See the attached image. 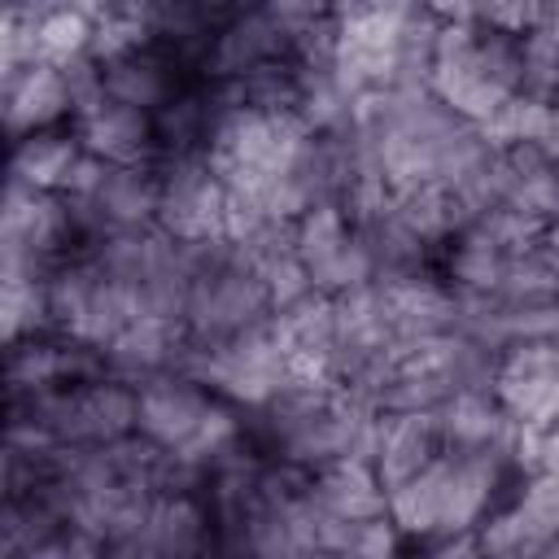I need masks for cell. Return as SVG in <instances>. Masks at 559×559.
<instances>
[{"label": "cell", "instance_id": "1", "mask_svg": "<svg viewBox=\"0 0 559 559\" xmlns=\"http://www.w3.org/2000/svg\"><path fill=\"white\" fill-rule=\"evenodd\" d=\"M502 411L520 424L559 411V354L555 341H511L489 380Z\"/></svg>", "mask_w": 559, "mask_h": 559}, {"label": "cell", "instance_id": "2", "mask_svg": "<svg viewBox=\"0 0 559 559\" xmlns=\"http://www.w3.org/2000/svg\"><path fill=\"white\" fill-rule=\"evenodd\" d=\"M201 380L197 376H175V371H157L148 376L135 393H140V415H135V428L140 437L157 441L162 450H179L192 441V432L201 428V419L210 415V397L197 389Z\"/></svg>", "mask_w": 559, "mask_h": 559}, {"label": "cell", "instance_id": "3", "mask_svg": "<svg viewBox=\"0 0 559 559\" xmlns=\"http://www.w3.org/2000/svg\"><path fill=\"white\" fill-rule=\"evenodd\" d=\"M441 450H445V432H441V415L437 411H380L376 472H380L384 489L411 480Z\"/></svg>", "mask_w": 559, "mask_h": 559}, {"label": "cell", "instance_id": "4", "mask_svg": "<svg viewBox=\"0 0 559 559\" xmlns=\"http://www.w3.org/2000/svg\"><path fill=\"white\" fill-rule=\"evenodd\" d=\"M79 140L109 166H148V157L157 153V122L148 109L109 96L105 105L79 118Z\"/></svg>", "mask_w": 559, "mask_h": 559}, {"label": "cell", "instance_id": "5", "mask_svg": "<svg viewBox=\"0 0 559 559\" xmlns=\"http://www.w3.org/2000/svg\"><path fill=\"white\" fill-rule=\"evenodd\" d=\"M450 480L454 459L441 450L428 467H419L411 480L389 489V520L411 537H445L450 533Z\"/></svg>", "mask_w": 559, "mask_h": 559}, {"label": "cell", "instance_id": "6", "mask_svg": "<svg viewBox=\"0 0 559 559\" xmlns=\"http://www.w3.org/2000/svg\"><path fill=\"white\" fill-rule=\"evenodd\" d=\"M66 114H74L66 70L52 66V61H26L13 74L9 96H4V118H9L13 140H22L31 131H44V127H57Z\"/></svg>", "mask_w": 559, "mask_h": 559}, {"label": "cell", "instance_id": "7", "mask_svg": "<svg viewBox=\"0 0 559 559\" xmlns=\"http://www.w3.org/2000/svg\"><path fill=\"white\" fill-rule=\"evenodd\" d=\"M314 498L332 515H341V520H376V515H389V489H384L376 463L371 459H358V454H345V459L319 467Z\"/></svg>", "mask_w": 559, "mask_h": 559}, {"label": "cell", "instance_id": "8", "mask_svg": "<svg viewBox=\"0 0 559 559\" xmlns=\"http://www.w3.org/2000/svg\"><path fill=\"white\" fill-rule=\"evenodd\" d=\"M83 140L79 131H57V127H44V131H31L17 140L13 148V162H9V175L13 183L22 188H39V192H66L79 157H83Z\"/></svg>", "mask_w": 559, "mask_h": 559}, {"label": "cell", "instance_id": "9", "mask_svg": "<svg viewBox=\"0 0 559 559\" xmlns=\"http://www.w3.org/2000/svg\"><path fill=\"white\" fill-rule=\"evenodd\" d=\"M201 507L183 493H166L148 502L144 524L122 542V550H148V555H183L201 542Z\"/></svg>", "mask_w": 559, "mask_h": 559}, {"label": "cell", "instance_id": "10", "mask_svg": "<svg viewBox=\"0 0 559 559\" xmlns=\"http://www.w3.org/2000/svg\"><path fill=\"white\" fill-rule=\"evenodd\" d=\"M105 92L122 105H135V109H166L175 100V74L166 70V61L148 48L131 52V57H118L105 66Z\"/></svg>", "mask_w": 559, "mask_h": 559}, {"label": "cell", "instance_id": "11", "mask_svg": "<svg viewBox=\"0 0 559 559\" xmlns=\"http://www.w3.org/2000/svg\"><path fill=\"white\" fill-rule=\"evenodd\" d=\"M280 48H284V35H280V31L266 22V13L258 9V13H249V17H236V22L218 35V44H214V70H218V74H240V79H249L253 70L271 66Z\"/></svg>", "mask_w": 559, "mask_h": 559}, {"label": "cell", "instance_id": "12", "mask_svg": "<svg viewBox=\"0 0 559 559\" xmlns=\"http://www.w3.org/2000/svg\"><path fill=\"white\" fill-rule=\"evenodd\" d=\"M92 35H96V17L83 4H57L44 9L31 26V44H35V61H52V66H70L79 57L92 52Z\"/></svg>", "mask_w": 559, "mask_h": 559}, {"label": "cell", "instance_id": "13", "mask_svg": "<svg viewBox=\"0 0 559 559\" xmlns=\"http://www.w3.org/2000/svg\"><path fill=\"white\" fill-rule=\"evenodd\" d=\"M74 362H79L74 349L66 354L61 345H26V349H13L9 380H13L17 389H35V393H44V389L61 384L66 376H74Z\"/></svg>", "mask_w": 559, "mask_h": 559}, {"label": "cell", "instance_id": "14", "mask_svg": "<svg viewBox=\"0 0 559 559\" xmlns=\"http://www.w3.org/2000/svg\"><path fill=\"white\" fill-rule=\"evenodd\" d=\"M515 515L520 524L546 546L550 537H559V472L555 467H537L528 489L520 493L515 502Z\"/></svg>", "mask_w": 559, "mask_h": 559}, {"label": "cell", "instance_id": "15", "mask_svg": "<svg viewBox=\"0 0 559 559\" xmlns=\"http://www.w3.org/2000/svg\"><path fill=\"white\" fill-rule=\"evenodd\" d=\"M476 22L485 31H502V35H528L542 22V0H480L476 4Z\"/></svg>", "mask_w": 559, "mask_h": 559}, {"label": "cell", "instance_id": "16", "mask_svg": "<svg viewBox=\"0 0 559 559\" xmlns=\"http://www.w3.org/2000/svg\"><path fill=\"white\" fill-rule=\"evenodd\" d=\"M437 22H476L480 0H419Z\"/></svg>", "mask_w": 559, "mask_h": 559}, {"label": "cell", "instance_id": "17", "mask_svg": "<svg viewBox=\"0 0 559 559\" xmlns=\"http://www.w3.org/2000/svg\"><path fill=\"white\" fill-rule=\"evenodd\" d=\"M542 249H546V258H550L555 271H559V218L546 223V231H542Z\"/></svg>", "mask_w": 559, "mask_h": 559}, {"label": "cell", "instance_id": "18", "mask_svg": "<svg viewBox=\"0 0 559 559\" xmlns=\"http://www.w3.org/2000/svg\"><path fill=\"white\" fill-rule=\"evenodd\" d=\"M555 354H559V341H555Z\"/></svg>", "mask_w": 559, "mask_h": 559}]
</instances>
